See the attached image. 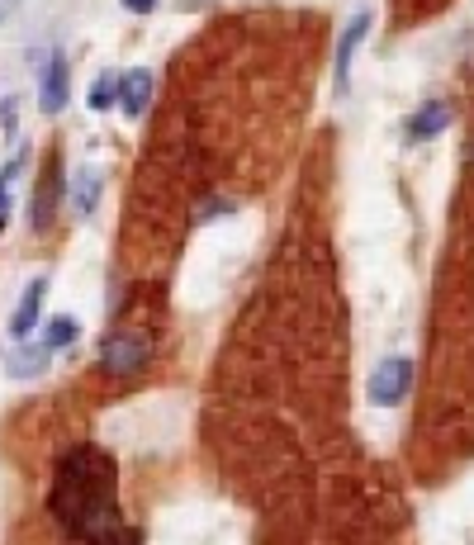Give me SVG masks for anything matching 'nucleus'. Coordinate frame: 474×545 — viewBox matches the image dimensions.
Returning a JSON list of instances; mask_svg holds the SVG:
<instances>
[{"label": "nucleus", "mask_w": 474, "mask_h": 545, "mask_svg": "<svg viewBox=\"0 0 474 545\" xmlns=\"http://www.w3.org/2000/svg\"><path fill=\"white\" fill-rule=\"evenodd\" d=\"M147 105H152V72L133 67V72L119 76V109H124L128 119H143Z\"/></svg>", "instance_id": "obj_8"}, {"label": "nucleus", "mask_w": 474, "mask_h": 545, "mask_svg": "<svg viewBox=\"0 0 474 545\" xmlns=\"http://www.w3.org/2000/svg\"><path fill=\"white\" fill-rule=\"evenodd\" d=\"M408 389H413V361L408 356H389V361L375 365V375L365 384V394L370 403H380V408H394V403L408 399Z\"/></svg>", "instance_id": "obj_3"}, {"label": "nucleus", "mask_w": 474, "mask_h": 545, "mask_svg": "<svg viewBox=\"0 0 474 545\" xmlns=\"http://www.w3.org/2000/svg\"><path fill=\"white\" fill-rule=\"evenodd\" d=\"M43 294H48V280H43V275L24 285L15 313H10V337H15V342H24V337H29V332L38 327V313H43Z\"/></svg>", "instance_id": "obj_7"}, {"label": "nucleus", "mask_w": 474, "mask_h": 545, "mask_svg": "<svg viewBox=\"0 0 474 545\" xmlns=\"http://www.w3.org/2000/svg\"><path fill=\"white\" fill-rule=\"evenodd\" d=\"M95 204H100V171H95V166H86V171H76V181H72V209H76V218H91Z\"/></svg>", "instance_id": "obj_10"}, {"label": "nucleus", "mask_w": 474, "mask_h": 545, "mask_svg": "<svg viewBox=\"0 0 474 545\" xmlns=\"http://www.w3.org/2000/svg\"><path fill=\"white\" fill-rule=\"evenodd\" d=\"M86 105H91V114H105V109L119 105V76L114 72H100L91 81V95H86Z\"/></svg>", "instance_id": "obj_12"}, {"label": "nucleus", "mask_w": 474, "mask_h": 545, "mask_svg": "<svg viewBox=\"0 0 474 545\" xmlns=\"http://www.w3.org/2000/svg\"><path fill=\"white\" fill-rule=\"evenodd\" d=\"M15 5H19V0H0V24H5L10 15H15Z\"/></svg>", "instance_id": "obj_16"}, {"label": "nucleus", "mask_w": 474, "mask_h": 545, "mask_svg": "<svg viewBox=\"0 0 474 545\" xmlns=\"http://www.w3.org/2000/svg\"><path fill=\"white\" fill-rule=\"evenodd\" d=\"M48 356H53L48 346H19L15 356H10V375L15 380H38L48 370Z\"/></svg>", "instance_id": "obj_11"}, {"label": "nucleus", "mask_w": 474, "mask_h": 545, "mask_svg": "<svg viewBox=\"0 0 474 545\" xmlns=\"http://www.w3.org/2000/svg\"><path fill=\"white\" fill-rule=\"evenodd\" d=\"M370 10H361V15L347 19V29H342V38H337V62H332V81H337V95H347L351 86V62H356V48L365 43V34H370Z\"/></svg>", "instance_id": "obj_6"}, {"label": "nucleus", "mask_w": 474, "mask_h": 545, "mask_svg": "<svg viewBox=\"0 0 474 545\" xmlns=\"http://www.w3.org/2000/svg\"><path fill=\"white\" fill-rule=\"evenodd\" d=\"M76 337H81V323H76L72 313H57L53 323H48V337H43V346H48V351H62V346H72Z\"/></svg>", "instance_id": "obj_13"}, {"label": "nucleus", "mask_w": 474, "mask_h": 545, "mask_svg": "<svg viewBox=\"0 0 474 545\" xmlns=\"http://www.w3.org/2000/svg\"><path fill=\"white\" fill-rule=\"evenodd\" d=\"M19 171H24V157H10V162L0 166V233H5V223H10V195H15Z\"/></svg>", "instance_id": "obj_14"}, {"label": "nucleus", "mask_w": 474, "mask_h": 545, "mask_svg": "<svg viewBox=\"0 0 474 545\" xmlns=\"http://www.w3.org/2000/svg\"><path fill=\"white\" fill-rule=\"evenodd\" d=\"M147 361H152V337L143 332H110L100 346V365L110 375H138Z\"/></svg>", "instance_id": "obj_2"}, {"label": "nucleus", "mask_w": 474, "mask_h": 545, "mask_svg": "<svg viewBox=\"0 0 474 545\" xmlns=\"http://www.w3.org/2000/svg\"><path fill=\"white\" fill-rule=\"evenodd\" d=\"M67 100H72V67H67V53L57 48V53L43 62V81H38V109L53 119V114H62V109H67Z\"/></svg>", "instance_id": "obj_5"}, {"label": "nucleus", "mask_w": 474, "mask_h": 545, "mask_svg": "<svg viewBox=\"0 0 474 545\" xmlns=\"http://www.w3.org/2000/svg\"><path fill=\"white\" fill-rule=\"evenodd\" d=\"M446 124H451V105H446V100H427V105L408 119L403 133H408V143H427V138H437Z\"/></svg>", "instance_id": "obj_9"}, {"label": "nucleus", "mask_w": 474, "mask_h": 545, "mask_svg": "<svg viewBox=\"0 0 474 545\" xmlns=\"http://www.w3.org/2000/svg\"><path fill=\"white\" fill-rule=\"evenodd\" d=\"M57 204H62V152H48L43 162V176H38V190H34V209H29V228L34 233H48L57 218Z\"/></svg>", "instance_id": "obj_4"}, {"label": "nucleus", "mask_w": 474, "mask_h": 545, "mask_svg": "<svg viewBox=\"0 0 474 545\" xmlns=\"http://www.w3.org/2000/svg\"><path fill=\"white\" fill-rule=\"evenodd\" d=\"M48 508L57 522L91 545H128V527L119 522V503H114V470L110 460L91 446H81L62 460L53 484Z\"/></svg>", "instance_id": "obj_1"}, {"label": "nucleus", "mask_w": 474, "mask_h": 545, "mask_svg": "<svg viewBox=\"0 0 474 545\" xmlns=\"http://www.w3.org/2000/svg\"><path fill=\"white\" fill-rule=\"evenodd\" d=\"M124 10H133V15H152L157 0H124Z\"/></svg>", "instance_id": "obj_15"}]
</instances>
